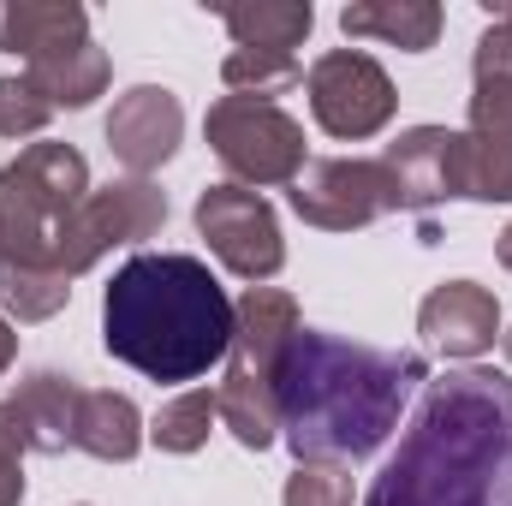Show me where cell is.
<instances>
[{
    "label": "cell",
    "instance_id": "1",
    "mask_svg": "<svg viewBox=\"0 0 512 506\" xmlns=\"http://www.w3.org/2000/svg\"><path fill=\"white\" fill-rule=\"evenodd\" d=\"M417 381H429L423 352H376L340 334L298 328L274 376L280 441L298 453V465L370 459L393 435Z\"/></svg>",
    "mask_w": 512,
    "mask_h": 506
},
{
    "label": "cell",
    "instance_id": "2",
    "mask_svg": "<svg viewBox=\"0 0 512 506\" xmlns=\"http://www.w3.org/2000/svg\"><path fill=\"white\" fill-rule=\"evenodd\" d=\"M364 506H512V376L453 370L429 381Z\"/></svg>",
    "mask_w": 512,
    "mask_h": 506
},
{
    "label": "cell",
    "instance_id": "3",
    "mask_svg": "<svg viewBox=\"0 0 512 506\" xmlns=\"http://www.w3.org/2000/svg\"><path fill=\"white\" fill-rule=\"evenodd\" d=\"M102 346L149 381H197L233 352V298L209 262L179 251H143L102 292Z\"/></svg>",
    "mask_w": 512,
    "mask_h": 506
},
{
    "label": "cell",
    "instance_id": "4",
    "mask_svg": "<svg viewBox=\"0 0 512 506\" xmlns=\"http://www.w3.org/2000/svg\"><path fill=\"white\" fill-rule=\"evenodd\" d=\"M292 334H298L292 292H280V286H245V298L233 304V352H227V376L215 387V417L251 453L280 441L274 376H280V358H286Z\"/></svg>",
    "mask_w": 512,
    "mask_h": 506
},
{
    "label": "cell",
    "instance_id": "5",
    "mask_svg": "<svg viewBox=\"0 0 512 506\" xmlns=\"http://www.w3.org/2000/svg\"><path fill=\"white\" fill-rule=\"evenodd\" d=\"M84 197H90V167L72 143H30L18 161H6L0 167V262L54 268L60 233Z\"/></svg>",
    "mask_w": 512,
    "mask_h": 506
},
{
    "label": "cell",
    "instance_id": "6",
    "mask_svg": "<svg viewBox=\"0 0 512 506\" xmlns=\"http://www.w3.org/2000/svg\"><path fill=\"white\" fill-rule=\"evenodd\" d=\"M209 149L221 155V167L256 191V185H292L304 173V126L292 114H280L274 102H251V96H221L209 108Z\"/></svg>",
    "mask_w": 512,
    "mask_h": 506
},
{
    "label": "cell",
    "instance_id": "7",
    "mask_svg": "<svg viewBox=\"0 0 512 506\" xmlns=\"http://www.w3.org/2000/svg\"><path fill=\"white\" fill-rule=\"evenodd\" d=\"M161 221H167L161 185H149V179H114V185L90 191V197L72 209V221H66V233H60V251H54V268H60L66 280H78L84 268H96L114 245L155 239Z\"/></svg>",
    "mask_w": 512,
    "mask_h": 506
},
{
    "label": "cell",
    "instance_id": "8",
    "mask_svg": "<svg viewBox=\"0 0 512 506\" xmlns=\"http://www.w3.org/2000/svg\"><path fill=\"white\" fill-rule=\"evenodd\" d=\"M292 209H298V221H310L322 233H358L399 209V191L382 161L328 155V161H304V173L292 179Z\"/></svg>",
    "mask_w": 512,
    "mask_h": 506
},
{
    "label": "cell",
    "instance_id": "9",
    "mask_svg": "<svg viewBox=\"0 0 512 506\" xmlns=\"http://www.w3.org/2000/svg\"><path fill=\"white\" fill-rule=\"evenodd\" d=\"M310 114L328 137H346V143H364L393 120L399 96H393V78L370 54L358 48H334L310 66Z\"/></svg>",
    "mask_w": 512,
    "mask_h": 506
},
{
    "label": "cell",
    "instance_id": "10",
    "mask_svg": "<svg viewBox=\"0 0 512 506\" xmlns=\"http://www.w3.org/2000/svg\"><path fill=\"white\" fill-rule=\"evenodd\" d=\"M197 233L209 239V251L221 256L239 280H251V286H262L268 274H280V262H286L280 221H274L268 197L245 191V185H209L197 197Z\"/></svg>",
    "mask_w": 512,
    "mask_h": 506
},
{
    "label": "cell",
    "instance_id": "11",
    "mask_svg": "<svg viewBox=\"0 0 512 506\" xmlns=\"http://www.w3.org/2000/svg\"><path fill=\"white\" fill-rule=\"evenodd\" d=\"M382 167L393 173L399 209L429 215L435 203L465 197V131H447V126L399 131V143H387Z\"/></svg>",
    "mask_w": 512,
    "mask_h": 506
},
{
    "label": "cell",
    "instance_id": "12",
    "mask_svg": "<svg viewBox=\"0 0 512 506\" xmlns=\"http://www.w3.org/2000/svg\"><path fill=\"white\" fill-rule=\"evenodd\" d=\"M179 137H185V108H179V96L161 90V84L126 90V96L114 102V114H108V149L131 167V179H149L161 161H173Z\"/></svg>",
    "mask_w": 512,
    "mask_h": 506
},
{
    "label": "cell",
    "instance_id": "13",
    "mask_svg": "<svg viewBox=\"0 0 512 506\" xmlns=\"http://www.w3.org/2000/svg\"><path fill=\"white\" fill-rule=\"evenodd\" d=\"M417 334L447 358H483L501 334V298L477 280H447L423 298Z\"/></svg>",
    "mask_w": 512,
    "mask_h": 506
},
{
    "label": "cell",
    "instance_id": "14",
    "mask_svg": "<svg viewBox=\"0 0 512 506\" xmlns=\"http://www.w3.org/2000/svg\"><path fill=\"white\" fill-rule=\"evenodd\" d=\"M78 405H84V387L72 376L36 370L12 387V399L0 411L18 429L24 453H66V447H78Z\"/></svg>",
    "mask_w": 512,
    "mask_h": 506
},
{
    "label": "cell",
    "instance_id": "15",
    "mask_svg": "<svg viewBox=\"0 0 512 506\" xmlns=\"http://www.w3.org/2000/svg\"><path fill=\"white\" fill-rule=\"evenodd\" d=\"M72 42H90V18L78 0H6L0 6V48L42 60Z\"/></svg>",
    "mask_w": 512,
    "mask_h": 506
},
{
    "label": "cell",
    "instance_id": "16",
    "mask_svg": "<svg viewBox=\"0 0 512 506\" xmlns=\"http://www.w3.org/2000/svg\"><path fill=\"white\" fill-rule=\"evenodd\" d=\"M340 30L387 42V48H405V54H423L441 36V6L435 0H352L340 12Z\"/></svg>",
    "mask_w": 512,
    "mask_h": 506
},
{
    "label": "cell",
    "instance_id": "17",
    "mask_svg": "<svg viewBox=\"0 0 512 506\" xmlns=\"http://www.w3.org/2000/svg\"><path fill=\"white\" fill-rule=\"evenodd\" d=\"M24 78L36 84V96H42L48 108H90V102L108 90V54H102L96 42H72V48H60V54L30 60Z\"/></svg>",
    "mask_w": 512,
    "mask_h": 506
},
{
    "label": "cell",
    "instance_id": "18",
    "mask_svg": "<svg viewBox=\"0 0 512 506\" xmlns=\"http://www.w3.org/2000/svg\"><path fill=\"white\" fill-rule=\"evenodd\" d=\"M143 447V417L126 393H84L78 405V453L90 459H108V465H126Z\"/></svg>",
    "mask_w": 512,
    "mask_h": 506
},
{
    "label": "cell",
    "instance_id": "19",
    "mask_svg": "<svg viewBox=\"0 0 512 506\" xmlns=\"http://www.w3.org/2000/svg\"><path fill=\"white\" fill-rule=\"evenodd\" d=\"M227 30L239 48H274V54H298V42L310 36L316 12L310 0H256V6H221Z\"/></svg>",
    "mask_w": 512,
    "mask_h": 506
},
{
    "label": "cell",
    "instance_id": "20",
    "mask_svg": "<svg viewBox=\"0 0 512 506\" xmlns=\"http://www.w3.org/2000/svg\"><path fill=\"white\" fill-rule=\"evenodd\" d=\"M221 78H227V90H233V96L274 102V96H286V90L304 78V66H298V54H274V48H233V54H227V66H221Z\"/></svg>",
    "mask_w": 512,
    "mask_h": 506
},
{
    "label": "cell",
    "instance_id": "21",
    "mask_svg": "<svg viewBox=\"0 0 512 506\" xmlns=\"http://www.w3.org/2000/svg\"><path fill=\"white\" fill-rule=\"evenodd\" d=\"M66 298H72V280H66V274L0 262V304H6L18 322H48V316L66 310Z\"/></svg>",
    "mask_w": 512,
    "mask_h": 506
},
{
    "label": "cell",
    "instance_id": "22",
    "mask_svg": "<svg viewBox=\"0 0 512 506\" xmlns=\"http://www.w3.org/2000/svg\"><path fill=\"white\" fill-rule=\"evenodd\" d=\"M209 423H221V417H215V393H209V387H191V393H179V399H167V405L155 411L149 441H155L161 453H197V447L209 441Z\"/></svg>",
    "mask_w": 512,
    "mask_h": 506
},
{
    "label": "cell",
    "instance_id": "23",
    "mask_svg": "<svg viewBox=\"0 0 512 506\" xmlns=\"http://www.w3.org/2000/svg\"><path fill=\"white\" fill-rule=\"evenodd\" d=\"M477 143H507L512 149V78H477L471 96V131Z\"/></svg>",
    "mask_w": 512,
    "mask_h": 506
},
{
    "label": "cell",
    "instance_id": "24",
    "mask_svg": "<svg viewBox=\"0 0 512 506\" xmlns=\"http://www.w3.org/2000/svg\"><path fill=\"white\" fill-rule=\"evenodd\" d=\"M286 506H352V477L340 465H298L286 477Z\"/></svg>",
    "mask_w": 512,
    "mask_h": 506
},
{
    "label": "cell",
    "instance_id": "25",
    "mask_svg": "<svg viewBox=\"0 0 512 506\" xmlns=\"http://www.w3.org/2000/svg\"><path fill=\"white\" fill-rule=\"evenodd\" d=\"M54 120V108L36 96L30 78H0V137H30Z\"/></svg>",
    "mask_w": 512,
    "mask_h": 506
},
{
    "label": "cell",
    "instance_id": "26",
    "mask_svg": "<svg viewBox=\"0 0 512 506\" xmlns=\"http://www.w3.org/2000/svg\"><path fill=\"white\" fill-rule=\"evenodd\" d=\"M477 78H512V18H495L477 36Z\"/></svg>",
    "mask_w": 512,
    "mask_h": 506
},
{
    "label": "cell",
    "instance_id": "27",
    "mask_svg": "<svg viewBox=\"0 0 512 506\" xmlns=\"http://www.w3.org/2000/svg\"><path fill=\"white\" fill-rule=\"evenodd\" d=\"M18 501H24V441L0 411V506H18Z\"/></svg>",
    "mask_w": 512,
    "mask_h": 506
},
{
    "label": "cell",
    "instance_id": "28",
    "mask_svg": "<svg viewBox=\"0 0 512 506\" xmlns=\"http://www.w3.org/2000/svg\"><path fill=\"white\" fill-rule=\"evenodd\" d=\"M12 358H18V334H12V322L0 316V376L12 370Z\"/></svg>",
    "mask_w": 512,
    "mask_h": 506
},
{
    "label": "cell",
    "instance_id": "29",
    "mask_svg": "<svg viewBox=\"0 0 512 506\" xmlns=\"http://www.w3.org/2000/svg\"><path fill=\"white\" fill-rule=\"evenodd\" d=\"M495 251H501V262H507V268H512V227H507V233H501V245H495Z\"/></svg>",
    "mask_w": 512,
    "mask_h": 506
},
{
    "label": "cell",
    "instance_id": "30",
    "mask_svg": "<svg viewBox=\"0 0 512 506\" xmlns=\"http://www.w3.org/2000/svg\"><path fill=\"white\" fill-rule=\"evenodd\" d=\"M501 346H507V364H512V328H507V334H501Z\"/></svg>",
    "mask_w": 512,
    "mask_h": 506
},
{
    "label": "cell",
    "instance_id": "31",
    "mask_svg": "<svg viewBox=\"0 0 512 506\" xmlns=\"http://www.w3.org/2000/svg\"><path fill=\"white\" fill-rule=\"evenodd\" d=\"M501 18H512V0H507V6H501Z\"/></svg>",
    "mask_w": 512,
    "mask_h": 506
}]
</instances>
